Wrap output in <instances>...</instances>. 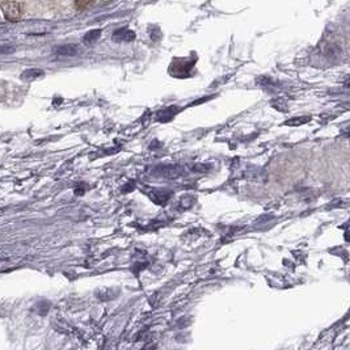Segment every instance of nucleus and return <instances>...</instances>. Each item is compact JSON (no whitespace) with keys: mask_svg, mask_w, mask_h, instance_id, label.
I'll list each match as a JSON object with an SVG mask.
<instances>
[{"mask_svg":"<svg viewBox=\"0 0 350 350\" xmlns=\"http://www.w3.org/2000/svg\"><path fill=\"white\" fill-rule=\"evenodd\" d=\"M1 11L7 20L15 21L19 20L23 16V5L19 1H12V0H4L1 3Z\"/></svg>","mask_w":350,"mask_h":350,"instance_id":"1","label":"nucleus"},{"mask_svg":"<svg viewBox=\"0 0 350 350\" xmlns=\"http://www.w3.org/2000/svg\"><path fill=\"white\" fill-rule=\"evenodd\" d=\"M183 167H180L177 164H162L159 167L155 168L156 176L165 177V179H176L183 175Z\"/></svg>","mask_w":350,"mask_h":350,"instance_id":"2","label":"nucleus"},{"mask_svg":"<svg viewBox=\"0 0 350 350\" xmlns=\"http://www.w3.org/2000/svg\"><path fill=\"white\" fill-rule=\"evenodd\" d=\"M171 197H172V191L164 190V189L150 191V198L154 201L155 204L158 205H165L168 201L171 200Z\"/></svg>","mask_w":350,"mask_h":350,"instance_id":"3","label":"nucleus"},{"mask_svg":"<svg viewBox=\"0 0 350 350\" xmlns=\"http://www.w3.org/2000/svg\"><path fill=\"white\" fill-rule=\"evenodd\" d=\"M54 53L57 55H63V57H73V55H77L79 54V47L76 45H61L57 46L54 49Z\"/></svg>","mask_w":350,"mask_h":350,"instance_id":"4","label":"nucleus"},{"mask_svg":"<svg viewBox=\"0 0 350 350\" xmlns=\"http://www.w3.org/2000/svg\"><path fill=\"white\" fill-rule=\"evenodd\" d=\"M134 38L135 33L126 28L119 29V30H117V32L113 34V40L117 42H130L134 41Z\"/></svg>","mask_w":350,"mask_h":350,"instance_id":"5","label":"nucleus"},{"mask_svg":"<svg viewBox=\"0 0 350 350\" xmlns=\"http://www.w3.org/2000/svg\"><path fill=\"white\" fill-rule=\"evenodd\" d=\"M177 112H179V108H177V106L165 108V109L162 110V112L156 116V118H158V121H160V122H167V121H171V119L175 117V114L177 113Z\"/></svg>","mask_w":350,"mask_h":350,"instance_id":"6","label":"nucleus"},{"mask_svg":"<svg viewBox=\"0 0 350 350\" xmlns=\"http://www.w3.org/2000/svg\"><path fill=\"white\" fill-rule=\"evenodd\" d=\"M45 75V72L40 69H29L25 70L24 72L21 73V79L24 82H32V80H36L38 77H41Z\"/></svg>","mask_w":350,"mask_h":350,"instance_id":"7","label":"nucleus"},{"mask_svg":"<svg viewBox=\"0 0 350 350\" xmlns=\"http://www.w3.org/2000/svg\"><path fill=\"white\" fill-rule=\"evenodd\" d=\"M100 36H101V30L100 29H92L90 32H87L86 36L83 37V42L87 44V45H92V44L97 41Z\"/></svg>","mask_w":350,"mask_h":350,"instance_id":"8","label":"nucleus"},{"mask_svg":"<svg viewBox=\"0 0 350 350\" xmlns=\"http://www.w3.org/2000/svg\"><path fill=\"white\" fill-rule=\"evenodd\" d=\"M309 121H311V117H295V118L286 121L285 125L286 126H301V125L309 122Z\"/></svg>","mask_w":350,"mask_h":350,"instance_id":"9","label":"nucleus"},{"mask_svg":"<svg viewBox=\"0 0 350 350\" xmlns=\"http://www.w3.org/2000/svg\"><path fill=\"white\" fill-rule=\"evenodd\" d=\"M94 0H75V8L77 11H83L84 8H87L88 5H91L93 3Z\"/></svg>","mask_w":350,"mask_h":350,"instance_id":"10","label":"nucleus"},{"mask_svg":"<svg viewBox=\"0 0 350 350\" xmlns=\"http://www.w3.org/2000/svg\"><path fill=\"white\" fill-rule=\"evenodd\" d=\"M210 168H211V165H209V164H198V165H196V167H193V171L194 172H208Z\"/></svg>","mask_w":350,"mask_h":350,"instance_id":"11","label":"nucleus"},{"mask_svg":"<svg viewBox=\"0 0 350 350\" xmlns=\"http://www.w3.org/2000/svg\"><path fill=\"white\" fill-rule=\"evenodd\" d=\"M345 239L350 243V231H348V232H346V233H345Z\"/></svg>","mask_w":350,"mask_h":350,"instance_id":"12","label":"nucleus"}]
</instances>
